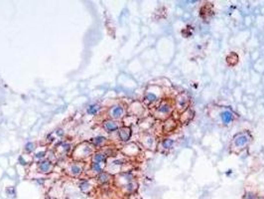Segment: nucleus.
Segmentation results:
<instances>
[{
    "label": "nucleus",
    "mask_w": 264,
    "mask_h": 199,
    "mask_svg": "<svg viewBox=\"0 0 264 199\" xmlns=\"http://www.w3.org/2000/svg\"><path fill=\"white\" fill-rule=\"evenodd\" d=\"M251 139H252V137H251L249 132H238L232 138V142H231L232 150L235 152L241 151L242 149H244L250 144Z\"/></svg>",
    "instance_id": "nucleus-1"
},
{
    "label": "nucleus",
    "mask_w": 264,
    "mask_h": 199,
    "mask_svg": "<svg viewBox=\"0 0 264 199\" xmlns=\"http://www.w3.org/2000/svg\"><path fill=\"white\" fill-rule=\"evenodd\" d=\"M174 111V104L171 100L165 99L159 104V106L157 107L156 111H155V115L158 116L159 118L162 120H167V118H170V116L172 115Z\"/></svg>",
    "instance_id": "nucleus-2"
},
{
    "label": "nucleus",
    "mask_w": 264,
    "mask_h": 199,
    "mask_svg": "<svg viewBox=\"0 0 264 199\" xmlns=\"http://www.w3.org/2000/svg\"><path fill=\"white\" fill-rule=\"evenodd\" d=\"M189 106H190V99L186 94H180L176 98V107L181 113L190 108Z\"/></svg>",
    "instance_id": "nucleus-3"
},
{
    "label": "nucleus",
    "mask_w": 264,
    "mask_h": 199,
    "mask_svg": "<svg viewBox=\"0 0 264 199\" xmlns=\"http://www.w3.org/2000/svg\"><path fill=\"white\" fill-rule=\"evenodd\" d=\"M194 116H195V111L191 108H189L186 111H182L179 121H180L182 125H188L194 120Z\"/></svg>",
    "instance_id": "nucleus-4"
},
{
    "label": "nucleus",
    "mask_w": 264,
    "mask_h": 199,
    "mask_svg": "<svg viewBox=\"0 0 264 199\" xmlns=\"http://www.w3.org/2000/svg\"><path fill=\"white\" fill-rule=\"evenodd\" d=\"M220 122L224 125H228L234 121V114L229 110H224L219 114Z\"/></svg>",
    "instance_id": "nucleus-5"
},
{
    "label": "nucleus",
    "mask_w": 264,
    "mask_h": 199,
    "mask_svg": "<svg viewBox=\"0 0 264 199\" xmlns=\"http://www.w3.org/2000/svg\"><path fill=\"white\" fill-rule=\"evenodd\" d=\"M177 125H178V123L175 118H169L165 120V122L163 123V132L164 133H170L172 132H175Z\"/></svg>",
    "instance_id": "nucleus-6"
},
{
    "label": "nucleus",
    "mask_w": 264,
    "mask_h": 199,
    "mask_svg": "<svg viewBox=\"0 0 264 199\" xmlns=\"http://www.w3.org/2000/svg\"><path fill=\"white\" fill-rule=\"evenodd\" d=\"M160 96H161V93L158 92H153V91H148L146 93V95L144 96V102L147 104V105H152V104L156 103V102L159 101Z\"/></svg>",
    "instance_id": "nucleus-7"
},
{
    "label": "nucleus",
    "mask_w": 264,
    "mask_h": 199,
    "mask_svg": "<svg viewBox=\"0 0 264 199\" xmlns=\"http://www.w3.org/2000/svg\"><path fill=\"white\" fill-rule=\"evenodd\" d=\"M131 128L128 127H123L118 130V135L121 142H128L131 137Z\"/></svg>",
    "instance_id": "nucleus-8"
},
{
    "label": "nucleus",
    "mask_w": 264,
    "mask_h": 199,
    "mask_svg": "<svg viewBox=\"0 0 264 199\" xmlns=\"http://www.w3.org/2000/svg\"><path fill=\"white\" fill-rule=\"evenodd\" d=\"M123 113H124V110H123L122 106H120V105H116L114 107H112L110 110V116H111V118H114V120L120 118L121 116H123Z\"/></svg>",
    "instance_id": "nucleus-9"
},
{
    "label": "nucleus",
    "mask_w": 264,
    "mask_h": 199,
    "mask_svg": "<svg viewBox=\"0 0 264 199\" xmlns=\"http://www.w3.org/2000/svg\"><path fill=\"white\" fill-rule=\"evenodd\" d=\"M104 128L108 132H113L119 130V125L114 121H106L104 123Z\"/></svg>",
    "instance_id": "nucleus-10"
},
{
    "label": "nucleus",
    "mask_w": 264,
    "mask_h": 199,
    "mask_svg": "<svg viewBox=\"0 0 264 199\" xmlns=\"http://www.w3.org/2000/svg\"><path fill=\"white\" fill-rule=\"evenodd\" d=\"M174 144H175V142H174V139H172V138H169V137H166L164 138L163 140H162L161 144H162V147H163L164 149H170L173 147Z\"/></svg>",
    "instance_id": "nucleus-11"
},
{
    "label": "nucleus",
    "mask_w": 264,
    "mask_h": 199,
    "mask_svg": "<svg viewBox=\"0 0 264 199\" xmlns=\"http://www.w3.org/2000/svg\"><path fill=\"white\" fill-rule=\"evenodd\" d=\"M39 168H40V170L42 172H49L51 170V168H52V163L49 160H44L40 163Z\"/></svg>",
    "instance_id": "nucleus-12"
},
{
    "label": "nucleus",
    "mask_w": 264,
    "mask_h": 199,
    "mask_svg": "<svg viewBox=\"0 0 264 199\" xmlns=\"http://www.w3.org/2000/svg\"><path fill=\"white\" fill-rule=\"evenodd\" d=\"M242 199H258L257 194L252 191H245L242 196Z\"/></svg>",
    "instance_id": "nucleus-13"
},
{
    "label": "nucleus",
    "mask_w": 264,
    "mask_h": 199,
    "mask_svg": "<svg viewBox=\"0 0 264 199\" xmlns=\"http://www.w3.org/2000/svg\"><path fill=\"white\" fill-rule=\"evenodd\" d=\"M105 159H106V156L104 153H96V154H94V156H93V160L95 162H98V163L104 162Z\"/></svg>",
    "instance_id": "nucleus-14"
},
{
    "label": "nucleus",
    "mask_w": 264,
    "mask_h": 199,
    "mask_svg": "<svg viewBox=\"0 0 264 199\" xmlns=\"http://www.w3.org/2000/svg\"><path fill=\"white\" fill-rule=\"evenodd\" d=\"M109 180V175H108L107 173H105V172H101V173H99L98 175V181L101 183H105L107 182V181Z\"/></svg>",
    "instance_id": "nucleus-15"
},
{
    "label": "nucleus",
    "mask_w": 264,
    "mask_h": 199,
    "mask_svg": "<svg viewBox=\"0 0 264 199\" xmlns=\"http://www.w3.org/2000/svg\"><path fill=\"white\" fill-rule=\"evenodd\" d=\"M99 110H100V107H99L98 105H91L88 109V113L91 114V115H95Z\"/></svg>",
    "instance_id": "nucleus-16"
},
{
    "label": "nucleus",
    "mask_w": 264,
    "mask_h": 199,
    "mask_svg": "<svg viewBox=\"0 0 264 199\" xmlns=\"http://www.w3.org/2000/svg\"><path fill=\"white\" fill-rule=\"evenodd\" d=\"M71 171H72V173L74 174V175H77V174L81 173V167L79 166L77 164H74V165H72V167H71Z\"/></svg>",
    "instance_id": "nucleus-17"
},
{
    "label": "nucleus",
    "mask_w": 264,
    "mask_h": 199,
    "mask_svg": "<svg viewBox=\"0 0 264 199\" xmlns=\"http://www.w3.org/2000/svg\"><path fill=\"white\" fill-rule=\"evenodd\" d=\"M93 169L95 172H98V173H101V172H102V167H101L100 163L95 162V161H93Z\"/></svg>",
    "instance_id": "nucleus-18"
},
{
    "label": "nucleus",
    "mask_w": 264,
    "mask_h": 199,
    "mask_svg": "<svg viewBox=\"0 0 264 199\" xmlns=\"http://www.w3.org/2000/svg\"><path fill=\"white\" fill-rule=\"evenodd\" d=\"M93 142H94V144H102L103 142L105 140V138L103 137H95V138H93Z\"/></svg>",
    "instance_id": "nucleus-19"
},
{
    "label": "nucleus",
    "mask_w": 264,
    "mask_h": 199,
    "mask_svg": "<svg viewBox=\"0 0 264 199\" xmlns=\"http://www.w3.org/2000/svg\"><path fill=\"white\" fill-rule=\"evenodd\" d=\"M25 149L27 150L28 152L32 151V150L34 149V144H32V142H28V144H26V146H25Z\"/></svg>",
    "instance_id": "nucleus-20"
},
{
    "label": "nucleus",
    "mask_w": 264,
    "mask_h": 199,
    "mask_svg": "<svg viewBox=\"0 0 264 199\" xmlns=\"http://www.w3.org/2000/svg\"><path fill=\"white\" fill-rule=\"evenodd\" d=\"M44 156H45V152H44V151L38 152V153L36 154V157H37V158H39V159L43 158V157H44Z\"/></svg>",
    "instance_id": "nucleus-21"
},
{
    "label": "nucleus",
    "mask_w": 264,
    "mask_h": 199,
    "mask_svg": "<svg viewBox=\"0 0 264 199\" xmlns=\"http://www.w3.org/2000/svg\"><path fill=\"white\" fill-rule=\"evenodd\" d=\"M57 133H58L59 135H64V132H62V130H58Z\"/></svg>",
    "instance_id": "nucleus-22"
},
{
    "label": "nucleus",
    "mask_w": 264,
    "mask_h": 199,
    "mask_svg": "<svg viewBox=\"0 0 264 199\" xmlns=\"http://www.w3.org/2000/svg\"><path fill=\"white\" fill-rule=\"evenodd\" d=\"M258 199H263V198H258Z\"/></svg>",
    "instance_id": "nucleus-23"
}]
</instances>
